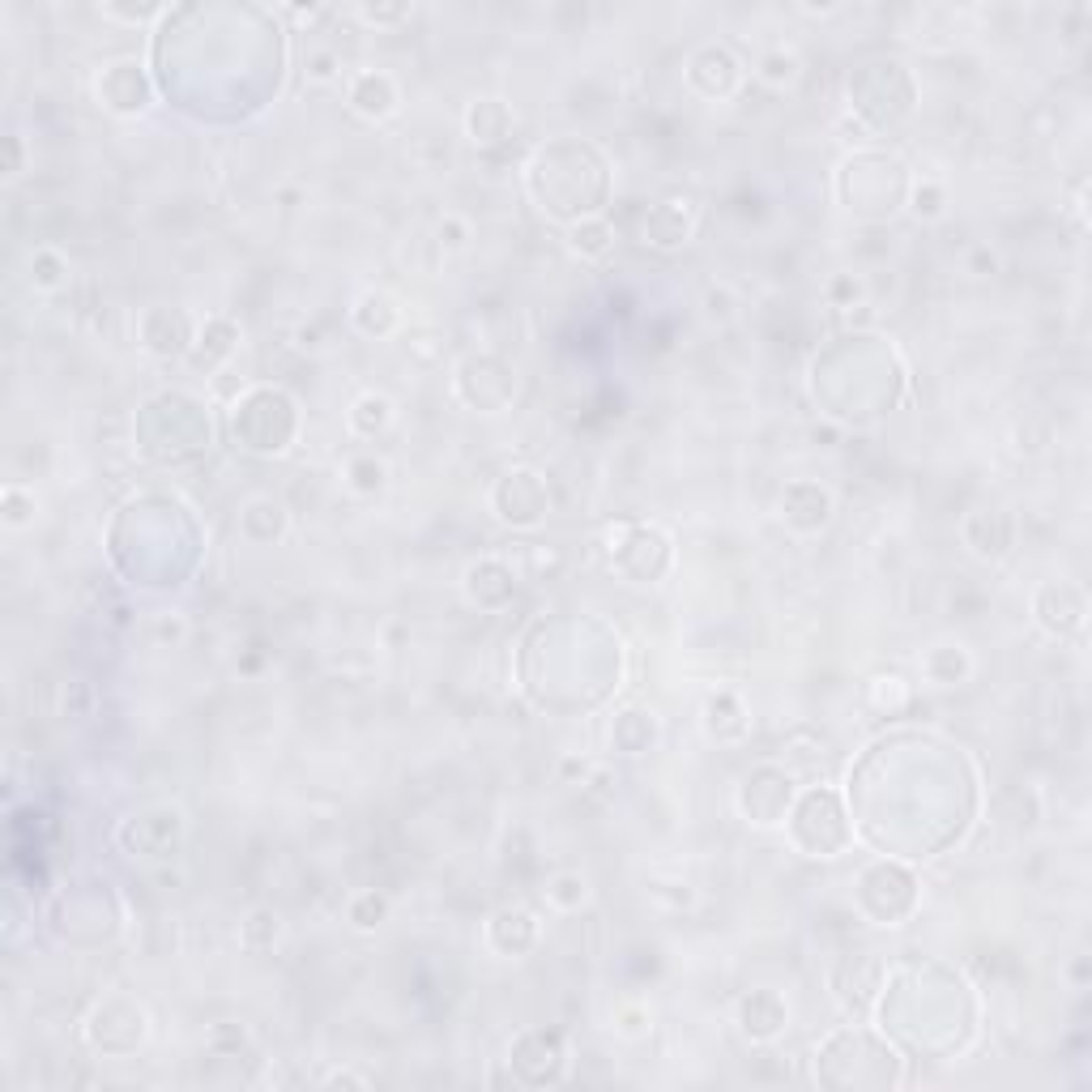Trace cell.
Segmentation results:
<instances>
[{
	"label": "cell",
	"instance_id": "cell-1",
	"mask_svg": "<svg viewBox=\"0 0 1092 1092\" xmlns=\"http://www.w3.org/2000/svg\"><path fill=\"white\" fill-rule=\"evenodd\" d=\"M739 1024H742V1033H747L751 1041H773V1037L782 1033V1024H785V1003L777 995H768V990H756V995L742 998Z\"/></svg>",
	"mask_w": 1092,
	"mask_h": 1092
},
{
	"label": "cell",
	"instance_id": "cell-2",
	"mask_svg": "<svg viewBox=\"0 0 1092 1092\" xmlns=\"http://www.w3.org/2000/svg\"><path fill=\"white\" fill-rule=\"evenodd\" d=\"M351 107L367 120H384L397 107V86L389 73H359L351 86Z\"/></svg>",
	"mask_w": 1092,
	"mask_h": 1092
},
{
	"label": "cell",
	"instance_id": "cell-3",
	"mask_svg": "<svg viewBox=\"0 0 1092 1092\" xmlns=\"http://www.w3.org/2000/svg\"><path fill=\"white\" fill-rule=\"evenodd\" d=\"M692 235V223H683V209L674 201H662V205L649 209V223H645V244L653 247H678L687 244Z\"/></svg>",
	"mask_w": 1092,
	"mask_h": 1092
},
{
	"label": "cell",
	"instance_id": "cell-4",
	"mask_svg": "<svg viewBox=\"0 0 1092 1092\" xmlns=\"http://www.w3.org/2000/svg\"><path fill=\"white\" fill-rule=\"evenodd\" d=\"M572 252L589 256V261H598V256H607L614 247V226L607 223V218H589V223H576L572 226Z\"/></svg>",
	"mask_w": 1092,
	"mask_h": 1092
},
{
	"label": "cell",
	"instance_id": "cell-5",
	"mask_svg": "<svg viewBox=\"0 0 1092 1092\" xmlns=\"http://www.w3.org/2000/svg\"><path fill=\"white\" fill-rule=\"evenodd\" d=\"M31 282L39 290H60L69 282V261L56 252V247H34L31 256Z\"/></svg>",
	"mask_w": 1092,
	"mask_h": 1092
},
{
	"label": "cell",
	"instance_id": "cell-6",
	"mask_svg": "<svg viewBox=\"0 0 1092 1092\" xmlns=\"http://www.w3.org/2000/svg\"><path fill=\"white\" fill-rule=\"evenodd\" d=\"M389 418H393V406H389V397H380V393H367V397H359L351 410V427L359 431V436H375Z\"/></svg>",
	"mask_w": 1092,
	"mask_h": 1092
},
{
	"label": "cell",
	"instance_id": "cell-7",
	"mask_svg": "<svg viewBox=\"0 0 1092 1092\" xmlns=\"http://www.w3.org/2000/svg\"><path fill=\"white\" fill-rule=\"evenodd\" d=\"M491 116H508V112H503V107L495 103V98H482V103H474V107H470L465 124H470L474 141H500V137L508 133V124H512V120H500V124H495Z\"/></svg>",
	"mask_w": 1092,
	"mask_h": 1092
},
{
	"label": "cell",
	"instance_id": "cell-8",
	"mask_svg": "<svg viewBox=\"0 0 1092 1092\" xmlns=\"http://www.w3.org/2000/svg\"><path fill=\"white\" fill-rule=\"evenodd\" d=\"M585 875H576V870H564V875H555L550 879V888H546V901L550 905H559V910H576V905L585 901Z\"/></svg>",
	"mask_w": 1092,
	"mask_h": 1092
},
{
	"label": "cell",
	"instance_id": "cell-9",
	"mask_svg": "<svg viewBox=\"0 0 1092 1092\" xmlns=\"http://www.w3.org/2000/svg\"><path fill=\"white\" fill-rule=\"evenodd\" d=\"M384 913H389V901H384L380 892H363V896H354V901H351V922L359 926V931L380 926Z\"/></svg>",
	"mask_w": 1092,
	"mask_h": 1092
},
{
	"label": "cell",
	"instance_id": "cell-10",
	"mask_svg": "<svg viewBox=\"0 0 1092 1092\" xmlns=\"http://www.w3.org/2000/svg\"><path fill=\"white\" fill-rule=\"evenodd\" d=\"M384 461H375V457H359V461H351V486L354 491H367V495H375L384 486Z\"/></svg>",
	"mask_w": 1092,
	"mask_h": 1092
},
{
	"label": "cell",
	"instance_id": "cell-11",
	"mask_svg": "<svg viewBox=\"0 0 1092 1092\" xmlns=\"http://www.w3.org/2000/svg\"><path fill=\"white\" fill-rule=\"evenodd\" d=\"M913 214H922V218H939L943 214V188L939 183H917L913 188Z\"/></svg>",
	"mask_w": 1092,
	"mask_h": 1092
},
{
	"label": "cell",
	"instance_id": "cell-12",
	"mask_svg": "<svg viewBox=\"0 0 1092 1092\" xmlns=\"http://www.w3.org/2000/svg\"><path fill=\"white\" fill-rule=\"evenodd\" d=\"M265 931L278 934V913H273V910H256L252 917H247V922H244V943L252 952H261V939H256V934H265Z\"/></svg>",
	"mask_w": 1092,
	"mask_h": 1092
},
{
	"label": "cell",
	"instance_id": "cell-13",
	"mask_svg": "<svg viewBox=\"0 0 1092 1092\" xmlns=\"http://www.w3.org/2000/svg\"><path fill=\"white\" fill-rule=\"evenodd\" d=\"M798 60L794 56H768L764 60V81H794Z\"/></svg>",
	"mask_w": 1092,
	"mask_h": 1092
},
{
	"label": "cell",
	"instance_id": "cell-14",
	"mask_svg": "<svg viewBox=\"0 0 1092 1092\" xmlns=\"http://www.w3.org/2000/svg\"><path fill=\"white\" fill-rule=\"evenodd\" d=\"M465 240H470V226H465L461 218H444V223H439V244L461 247Z\"/></svg>",
	"mask_w": 1092,
	"mask_h": 1092
},
{
	"label": "cell",
	"instance_id": "cell-15",
	"mask_svg": "<svg viewBox=\"0 0 1092 1092\" xmlns=\"http://www.w3.org/2000/svg\"><path fill=\"white\" fill-rule=\"evenodd\" d=\"M333 64H337V60L329 56V52H320V56H311V60H308V73H311V81H329V77H333Z\"/></svg>",
	"mask_w": 1092,
	"mask_h": 1092
},
{
	"label": "cell",
	"instance_id": "cell-16",
	"mask_svg": "<svg viewBox=\"0 0 1092 1092\" xmlns=\"http://www.w3.org/2000/svg\"><path fill=\"white\" fill-rule=\"evenodd\" d=\"M329 1084H372V1076H359V1071H333V1076H325Z\"/></svg>",
	"mask_w": 1092,
	"mask_h": 1092
},
{
	"label": "cell",
	"instance_id": "cell-17",
	"mask_svg": "<svg viewBox=\"0 0 1092 1092\" xmlns=\"http://www.w3.org/2000/svg\"><path fill=\"white\" fill-rule=\"evenodd\" d=\"M17 159H22V150H17V137H9V167H5V176H17Z\"/></svg>",
	"mask_w": 1092,
	"mask_h": 1092
}]
</instances>
